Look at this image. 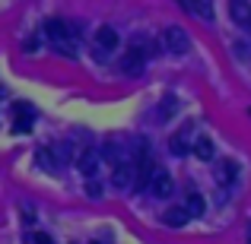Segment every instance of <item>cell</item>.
Wrapping results in <instances>:
<instances>
[{"label":"cell","instance_id":"cell-1","mask_svg":"<svg viewBox=\"0 0 251 244\" xmlns=\"http://www.w3.org/2000/svg\"><path fill=\"white\" fill-rule=\"evenodd\" d=\"M159 44L169 51V54H188L191 51V38H188V32H184L181 25H166L162 35H159Z\"/></svg>","mask_w":251,"mask_h":244},{"label":"cell","instance_id":"cell-2","mask_svg":"<svg viewBox=\"0 0 251 244\" xmlns=\"http://www.w3.org/2000/svg\"><path fill=\"white\" fill-rule=\"evenodd\" d=\"M147 190H150V197H156V200H169L172 190H175V184H172V177L162 168H153V175H150V181H147Z\"/></svg>","mask_w":251,"mask_h":244},{"label":"cell","instance_id":"cell-3","mask_svg":"<svg viewBox=\"0 0 251 244\" xmlns=\"http://www.w3.org/2000/svg\"><path fill=\"white\" fill-rule=\"evenodd\" d=\"M134 177H137V165L130 159L111 165V184H115V187H134Z\"/></svg>","mask_w":251,"mask_h":244},{"label":"cell","instance_id":"cell-4","mask_svg":"<svg viewBox=\"0 0 251 244\" xmlns=\"http://www.w3.org/2000/svg\"><path fill=\"white\" fill-rule=\"evenodd\" d=\"M115 48H118L115 29H111V25H102V29L96 32V57H99V61H105V57H108Z\"/></svg>","mask_w":251,"mask_h":244},{"label":"cell","instance_id":"cell-5","mask_svg":"<svg viewBox=\"0 0 251 244\" xmlns=\"http://www.w3.org/2000/svg\"><path fill=\"white\" fill-rule=\"evenodd\" d=\"M74 32H80V25H70L67 19H48V22H45V35H48L51 42H67Z\"/></svg>","mask_w":251,"mask_h":244},{"label":"cell","instance_id":"cell-6","mask_svg":"<svg viewBox=\"0 0 251 244\" xmlns=\"http://www.w3.org/2000/svg\"><path fill=\"white\" fill-rule=\"evenodd\" d=\"M99 162H102V155H99V149H83V153L76 155V168L83 171V177H86V181L99 175Z\"/></svg>","mask_w":251,"mask_h":244},{"label":"cell","instance_id":"cell-7","mask_svg":"<svg viewBox=\"0 0 251 244\" xmlns=\"http://www.w3.org/2000/svg\"><path fill=\"white\" fill-rule=\"evenodd\" d=\"M32 121H35V108L32 105H13V130L16 133L32 130Z\"/></svg>","mask_w":251,"mask_h":244},{"label":"cell","instance_id":"cell-8","mask_svg":"<svg viewBox=\"0 0 251 244\" xmlns=\"http://www.w3.org/2000/svg\"><path fill=\"white\" fill-rule=\"evenodd\" d=\"M191 136H194V121H191V124H184V127L178 130L175 136H172V140H169V149H172L175 155H184V153L191 149V143H194Z\"/></svg>","mask_w":251,"mask_h":244},{"label":"cell","instance_id":"cell-9","mask_svg":"<svg viewBox=\"0 0 251 244\" xmlns=\"http://www.w3.org/2000/svg\"><path fill=\"white\" fill-rule=\"evenodd\" d=\"M213 177H216V184H220V187H232V184H235V177H239V165H235L232 159L216 162Z\"/></svg>","mask_w":251,"mask_h":244},{"label":"cell","instance_id":"cell-10","mask_svg":"<svg viewBox=\"0 0 251 244\" xmlns=\"http://www.w3.org/2000/svg\"><path fill=\"white\" fill-rule=\"evenodd\" d=\"M140 70H143V54H140V51H134V48H127V51H124V57H121V73L140 76Z\"/></svg>","mask_w":251,"mask_h":244},{"label":"cell","instance_id":"cell-11","mask_svg":"<svg viewBox=\"0 0 251 244\" xmlns=\"http://www.w3.org/2000/svg\"><path fill=\"white\" fill-rule=\"evenodd\" d=\"M229 16L239 25H248L251 22V0H229Z\"/></svg>","mask_w":251,"mask_h":244},{"label":"cell","instance_id":"cell-12","mask_svg":"<svg viewBox=\"0 0 251 244\" xmlns=\"http://www.w3.org/2000/svg\"><path fill=\"white\" fill-rule=\"evenodd\" d=\"M188 219L191 216L184 213V206H169L166 213H162V225H169V228H181Z\"/></svg>","mask_w":251,"mask_h":244},{"label":"cell","instance_id":"cell-13","mask_svg":"<svg viewBox=\"0 0 251 244\" xmlns=\"http://www.w3.org/2000/svg\"><path fill=\"white\" fill-rule=\"evenodd\" d=\"M184 213L191 216V219H194V216H203V209H207V203H203V197L197 194V190H188V197H184Z\"/></svg>","mask_w":251,"mask_h":244},{"label":"cell","instance_id":"cell-14","mask_svg":"<svg viewBox=\"0 0 251 244\" xmlns=\"http://www.w3.org/2000/svg\"><path fill=\"white\" fill-rule=\"evenodd\" d=\"M191 153H194L197 159L210 162V159H213V140H210V136H197V140L191 143Z\"/></svg>","mask_w":251,"mask_h":244},{"label":"cell","instance_id":"cell-15","mask_svg":"<svg viewBox=\"0 0 251 244\" xmlns=\"http://www.w3.org/2000/svg\"><path fill=\"white\" fill-rule=\"evenodd\" d=\"M184 6L201 19H213V0H184Z\"/></svg>","mask_w":251,"mask_h":244},{"label":"cell","instance_id":"cell-16","mask_svg":"<svg viewBox=\"0 0 251 244\" xmlns=\"http://www.w3.org/2000/svg\"><path fill=\"white\" fill-rule=\"evenodd\" d=\"M130 48H134V51H140V54H143V61L156 54V42H153V38H147V35L134 38V42H130Z\"/></svg>","mask_w":251,"mask_h":244},{"label":"cell","instance_id":"cell-17","mask_svg":"<svg viewBox=\"0 0 251 244\" xmlns=\"http://www.w3.org/2000/svg\"><path fill=\"white\" fill-rule=\"evenodd\" d=\"M175 111H178V98H175V95H166V98L159 102V117H162V121H169Z\"/></svg>","mask_w":251,"mask_h":244},{"label":"cell","instance_id":"cell-18","mask_svg":"<svg viewBox=\"0 0 251 244\" xmlns=\"http://www.w3.org/2000/svg\"><path fill=\"white\" fill-rule=\"evenodd\" d=\"M25 244H54V238L45 235V232H29L25 235Z\"/></svg>","mask_w":251,"mask_h":244},{"label":"cell","instance_id":"cell-19","mask_svg":"<svg viewBox=\"0 0 251 244\" xmlns=\"http://www.w3.org/2000/svg\"><path fill=\"white\" fill-rule=\"evenodd\" d=\"M86 194L89 197H102V184H96V177H89V181H86Z\"/></svg>","mask_w":251,"mask_h":244},{"label":"cell","instance_id":"cell-20","mask_svg":"<svg viewBox=\"0 0 251 244\" xmlns=\"http://www.w3.org/2000/svg\"><path fill=\"white\" fill-rule=\"evenodd\" d=\"M245 29H248V32H251V22H248V25H245Z\"/></svg>","mask_w":251,"mask_h":244},{"label":"cell","instance_id":"cell-21","mask_svg":"<svg viewBox=\"0 0 251 244\" xmlns=\"http://www.w3.org/2000/svg\"><path fill=\"white\" fill-rule=\"evenodd\" d=\"M248 114H251V111H248Z\"/></svg>","mask_w":251,"mask_h":244},{"label":"cell","instance_id":"cell-22","mask_svg":"<svg viewBox=\"0 0 251 244\" xmlns=\"http://www.w3.org/2000/svg\"><path fill=\"white\" fill-rule=\"evenodd\" d=\"M92 244H96V241H92Z\"/></svg>","mask_w":251,"mask_h":244}]
</instances>
